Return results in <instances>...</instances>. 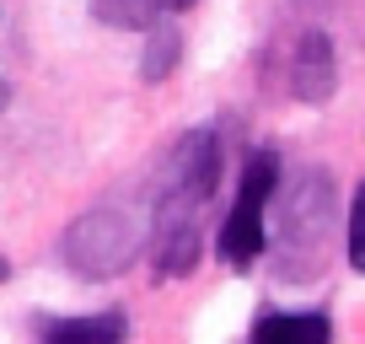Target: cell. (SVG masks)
I'll use <instances>...</instances> for the list:
<instances>
[{"instance_id": "obj_2", "label": "cell", "mask_w": 365, "mask_h": 344, "mask_svg": "<svg viewBox=\"0 0 365 344\" xmlns=\"http://www.w3.org/2000/svg\"><path fill=\"white\" fill-rule=\"evenodd\" d=\"M145 248V226L129 210H86L76 226L65 231V264L86 280H108L118 269L135 264V253Z\"/></svg>"}, {"instance_id": "obj_4", "label": "cell", "mask_w": 365, "mask_h": 344, "mask_svg": "<svg viewBox=\"0 0 365 344\" xmlns=\"http://www.w3.org/2000/svg\"><path fill=\"white\" fill-rule=\"evenodd\" d=\"M339 86V59H333V38L328 33H301L296 59H290V92L301 103L322 108Z\"/></svg>"}, {"instance_id": "obj_7", "label": "cell", "mask_w": 365, "mask_h": 344, "mask_svg": "<svg viewBox=\"0 0 365 344\" xmlns=\"http://www.w3.org/2000/svg\"><path fill=\"white\" fill-rule=\"evenodd\" d=\"M161 11H167L161 0H91V16L118 33H150Z\"/></svg>"}, {"instance_id": "obj_5", "label": "cell", "mask_w": 365, "mask_h": 344, "mask_svg": "<svg viewBox=\"0 0 365 344\" xmlns=\"http://www.w3.org/2000/svg\"><path fill=\"white\" fill-rule=\"evenodd\" d=\"M252 344H333V323L322 312H263Z\"/></svg>"}, {"instance_id": "obj_11", "label": "cell", "mask_w": 365, "mask_h": 344, "mask_svg": "<svg viewBox=\"0 0 365 344\" xmlns=\"http://www.w3.org/2000/svg\"><path fill=\"white\" fill-rule=\"evenodd\" d=\"M6 97H11V86H6V81H0V108H6Z\"/></svg>"}, {"instance_id": "obj_6", "label": "cell", "mask_w": 365, "mask_h": 344, "mask_svg": "<svg viewBox=\"0 0 365 344\" xmlns=\"http://www.w3.org/2000/svg\"><path fill=\"white\" fill-rule=\"evenodd\" d=\"M129 323L118 312H91V318H59L43 328V344H124Z\"/></svg>"}, {"instance_id": "obj_3", "label": "cell", "mask_w": 365, "mask_h": 344, "mask_svg": "<svg viewBox=\"0 0 365 344\" xmlns=\"http://www.w3.org/2000/svg\"><path fill=\"white\" fill-rule=\"evenodd\" d=\"M274 194H279V156H274V151H252L247 172H242V188H237V205H231V216L220 221V237H215V248H220L226 264L247 269L252 258L269 248L263 210H269Z\"/></svg>"}, {"instance_id": "obj_10", "label": "cell", "mask_w": 365, "mask_h": 344, "mask_svg": "<svg viewBox=\"0 0 365 344\" xmlns=\"http://www.w3.org/2000/svg\"><path fill=\"white\" fill-rule=\"evenodd\" d=\"M161 6H167V11H188V6H194V0H161Z\"/></svg>"}, {"instance_id": "obj_9", "label": "cell", "mask_w": 365, "mask_h": 344, "mask_svg": "<svg viewBox=\"0 0 365 344\" xmlns=\"http://www.w3.org/2000/svg\"><path fill=\"white\" fill-rule=\"evenodd\" d=\"M344 248H349V264L365 275V188H354V199H349V237H344Z\"/></svg>"}, {"instance_id": "obj_12", "label": "cell", "mask_w": 365, "mask_h": 344, "mask_svg": "<svg viewBox=\"0 0 365 344\" xmlns=\"http://www.w3.org/2000/svg\"><path fill=\"white\" fill-rule=\"evenodd\" d=\"M0 280H11V264H6V258H0Z\"/></svg>"}, {"instance_id": "obj_1", "label": "cell", "mask_w": 365, "mask_h": 344, "mask_svg": "<svg viewBox=\"0 0 365 344\" xmlns=\"http://www.w3.org/2000/svg\"><path fill=\"white\" fill-rule=\"evenodd\" d=\"M328 221H333V183L322 172L296 178V188L279 199V231H274V258H279L285 280H307L317 269Z\"/></svg>"}, {"instance_id": "obj_8", "label": "cell", "mask_w": 365, "mask_h": 344, "mask_svg": "<svg viewBox=\"0 0 365 344\" xmlns=\"http://www.w3.org/2000/svg\"><path fill=\"white\" fill-rule=\"evenodd\" d=\"M178 49H182V38L172 33V27H150V44H145V65H140V76L156 86V81H167L172 76V65H178Z\"/></svg>"}]
</instances>
